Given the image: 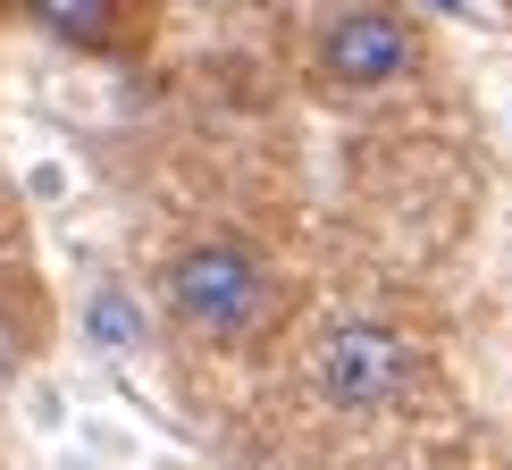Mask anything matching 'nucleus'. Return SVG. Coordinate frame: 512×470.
<instances>
[{"instance_id": "obj_1", "label": "nucleus", "mask_w": 512, "mask_h": 470, "mask_svg": "<svg viewBox=\"0 0 512 470\" xmlns=\"http://www.w3.org/2000/svg\"><path fill=\"white\" fill-rule=\"evenodd\" d=\"M160 311L194 345L236 353L252 336H269V319L286 311V277H277V261L252 235L210 227V235H194V244H177L160 261Z\"/></svg>"}, {"instance_id": "obj_2", "label": "nucleus", "mask_w": 512, "mask_h": 470, "mask_svg": "<svg viewBox=\"0 0 512 470\" xmlns=\"http://www.w3.org/2000/svg\"><path fill=\"white\" fill-rule=\"evenodd\" d=\"M420 345H412V328H395V319H378V311H345V319H328V328L311 336V395L328 403L336 420H387L412 403L420 387Z\"/></svg>"}, {"instance_id": "obj_3", "label": "nucleus", "mask_w": 512, "mask_h": 470, "mask_svg": "<svg viewBox=\"0 0 512 470\" xmlns=\"http://www.w3.org/2000/svg\"><path fill=\"white\" fill-rule=\"evenodd\" d=\"M311 59L336 93H387V84H403L420 68V26L395 0H336L319 42H311Z\"/></svg>"}, {"instance_id": "obj_4", "label": "nucleus", "mask_w": 512, "mask_h": 470, "mask_svg": "<svg viewBox=\"0 0 512 470\" xmlns=\"http://www.w3.org/2000/svg\"><path fill=\"white\" fill-rule=\"evenodd\" d=\"M76 336H84V345H93L101 361H135L143 345H152L143 294H135V286H118V277H101V286L84 294V311H76Z\"/></svg>"}, {"instance_id": "obj_5", "label": "nucleus", "mask_w": 512, "mask_h": 470, "mask_svg": "<svg viewBox=\"0 0 512 470\" xmlns=\"http://www.w3.org/2000/svg\"><path fill=\"white\" fill-rule=\"evenodd\" d=\"M17 9H26L51 42H68V51H110L126 0H17Z\"/></svg>"}, {"instance_id": "obj_6", "label": "nucleus", "mask_w": 512, "mask_h": 470, "mask_svg": "<svg viewBox=\"0 0 512 470\" xmlns=\"http://www.w3.org/2000/svg\"><path fill=\"white\" fill-rule=\"evenodd\" d=\"M26 361H34V319H17L9 294H0V387H17V378H26Z\"/></svg>"}, {"instance_id": "obj_7", "label": "nucleus", "mask_w": 512, "mask_h": 470, "mask_svg": "<svg viewBox=\"0 0 512 470\" xmlns=\"http://www.w3.org/2000/svg\"><path fill=\"white\" fill-rule=\"evenodd\" d=\"M412 9H437V17H471L479 0H412Z\"/></svg>"}, {"instance_id": "obj_8", "label": "nucleus", "mask_w": 512, "mask_h": 470, "mask_svg": "<svg viewBox=\"0 0 512 470\" xmlns=\"http://www.w3.org/2000/svg\"><path fill=\"white\" fill-rule=\"evenodd\" d=\"M194 9H227V0H194Z\"/></svg>"}]
</instances>
